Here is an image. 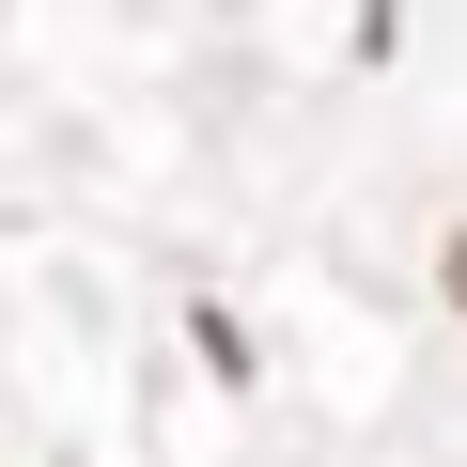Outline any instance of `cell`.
Returning a JSON list of instances; mask_svg holds the SVG:
<instances>
[{
  "label": "cell",
  "mask_w": 467,
  "mask_h": 467,
  "mask_svg": "<svg viewBox=\"0 0 467 467\" xmlns=\"http://www.w3.org/2000/svg\"><path fill=\"white\" fill-rule=\"evenodd\" d=\"M436 281H451V327H467V234H451V265H436Z\"/></svg>",
  "instance_id": "cell-1"
}]
</instances>
